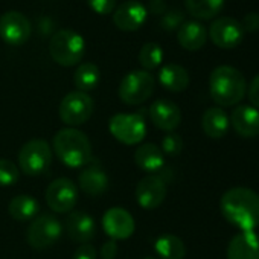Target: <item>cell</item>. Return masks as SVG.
Segmentation results:
<instances>
[{"instance_id":"1","label":"cell","mask_w":259,"mask_h":259,"mask_svg":"<svg viewBox=\"0 0 259 259\" xmlns=\"http://www.w3.org/2000/svg\"><path fill=\"white\" fill-rule=\"evenodd\" d=\"M220 209L223 217L241 232H253L259 227V194L250 188L236 186L226 191Z\"/></svg>"},{"instance_id":"2","label":"cell","mask_w":259,"mask_h":259,"mask_svg":"<svg viewBox=\"0 0 259 259\" xmlns=\"http://www.w3.org/2000/svg\"><path fill=\"white\" fill-rule=\"evenodd\" d=\"M209 92L218 105L232 107L245 96L247 82L238 69L232 66H218L210 73Z\"/></svg>"},{"instance_id":"3","label":"cell","mask_w":259,"mask_h":259,"mask_svg":"<svg viewBox=\"0 0 259 259\" xmlns=\"http://www.w3.org/2000/svg\"><path fill=\"white\" fill-rule=\"evenodd\" d=\"M54 150L58 159L69 168H82L92 162V144L76 128H63L54 136Z\"/></svg>"},{"instance_id":"4","label":"cell","mask_w":259,"mask_h":259,"mask_svg":"<svg viewBox=\"0 0 259 259\" xmlns=\"http://www.w3.org/2000/svg\"><path fill=\"white\" fill-rule=\"evenodd\" d=\"M49 52L55 63L64 67H72L82 60L85 52V41L76 31L61 29L51 38Z\"/></svg>"},{"instance_id":"5","label":"cell","mask_w":259,"mask_h":259,"mask_svg":"<svg viewBox=\"0 0 259 259\" xmlns=\"http://www.w3.org/2000/svg\"><path fill=\"white\" fill-rule=\"evenodd\" d=\"M154 76L147 70H133L126 73L119 84V98L126 105H139L154 92Z\"/></svg>"},{"instance_id":"6","label":"cell","mask_w":259,"mask_h":259,"mask_svg":"<svg viewBox=\"0 0 259 259\" xmlns=\"http://www.w3.org/2000/svg\"><path fill=\"white\" fill-rule=\"evenodd\" d=\"M108 130L114 139L125 145L141 144L147 136V123L142 113H119L108 122Z\"/></svg>"},{"instance_id":"7","label":"cell","mask_w":259,"mask_h":259,"mask_svg":"<svg viewBox=\"0 0 259 259\" xmlns=\"http://www.w3.org/2000/svg\"><path fill=\"white\" fill-rule=\"evenodd\" d=\"M52 163V150L43 139H32L26 142L19 153L20 171L26 176L35 177L49 169Z\"/></svg>"},{"instance_id":"8","label":"cell","mask_w":259,"mask_h":259,"mask_svg":"<svg viewBox=\"0 0 259 259\" xmlns=\"http://www.w3.org/2000/svg\"><path fill=\"white\" fill-rule=\"evenodd\" d=\"M93 110H95V102L92 96L87 95L85 92L76 90L67 93L63 98V101L60 102L58 113H60V119L66 125L75 128L78 125L85 123L92 117Z\"/></svg>"},{"instance_id":"9","label":"cell","mask_w":259,"mask_h":259,"mask_svg":"<svg viewBox=\"0 0 259 259\" xmlns=\"http://www.w3.org/2000/svg\"><path fill=\"white\" fill-rule=\"evenodd\" d=\"M61 233H63V226L60 220L55 215L41 213L31 221L26 233V239L32 248L45 250L54 245L60 239Z\"/></svg>"},{"instance_id":"10","label":"cell","mask_w":259,"mask_h":259,"mask_svg":"<svg viewBox=\"0 0 259 259\" xmlns=\"http://www.w3.org/2000/svg\"><path fill=\"white\" fill-rule=\"evenodd\" d=\"M78 201V188L70 179H57L46 189L48 206L58 213L70 212Z\"/></svg>"},{"instance_id":"11","label":"cell","mask_w":259,"mask_h":259,"mask_svg":"<svg viewBox=\"0 0 259 259\" xmlns=\"http://www.w3.org/2000/svg\"><path fill=\"white\" fill-rule=\"evenodd\" d=\"M32 28L26 16L19 11H8L0 17V38L10 46H22L31 37Z\"/></svg>"},{"instance_id":"12","label":"cell","mask_w":259,"mask_h":259,"mask_svg":"<svg viewBox=\"0 0 259 259\" xmlns=\"http://www.w3.org/2000/svg\"><path fill=\"white\" fill-rule=\"evenodd\" d=\"M207 34L215 46L221 49H233L241 45L245 32L242 29V25L236 19L220 17L212 22Z\"/></svg>"},{"instance_id":"13","label":"cell","mask_w":259,"mask_h":259,"mask_svg":"<svg viewBox=\"0 0 259 259\" xmlns=\"http://www.w3.org/2000/svg\"><path fill=\"white\" fill-rule=\"evenodd\" d=\"M166 182L160 176H147L136 186V200L147 210L157 209L166 198Z\"/></svg>"},{"instance_id":"14","label":"cell","mask_w":259,"mask_h":259,"mask_svg":"<svg viewBox=\"0 0 259 259\" xmlns=\"http://www.w3.org/2000/svg\"><path fill=\"white\" fill-rule=\"evenodd\" d=\"M104 232L113 239H126L135 233V218L123 207H111L102 217Z\"/></svg>"},{"instance_id":"15","label":"cell","mask_w":259,"mask_h":259,"mask_svg":"<svg viewBox=\"0 0 259 259\" xmlns=\"http://www.w3.org/2000/svg\"><path fill=\"white\" fill-rule=\"evenodd\" d=\"M147 8L138 0H126L113 11L114 25L125 32L138 31L147 20Z\"/></svg>"},{"instance_id":"16","label":"cell","mask_w":259,"mask_h":259,"mask_svg":"<svg viewBox=\"0 0 259 259\" xmlns=\"http://www.w3.org/2000/svg\"><path fill=\"white\" fill-rule=\"evenodd\" d=\"M148 114L157 128L163 130V132H169V133H172L182 122V111L179 105L169 99L154 101L148 110Z\"/></svg>"},{"instance_id":"17","label":"cell","mask_w":259,"mask_h":259,"mask_svg":"<svg viewBox=\"0 0 259 259\" xmlns=\"http://www.w3.org/2000/svg\"><path fill=\"white\" fill-rule=\"evenodd\" d=\"M235 132L245 139L259 136V110L253 105H238L229 117Z\"/></svg>"},{"instance_id":"18","label":"cell","mask_w":259,"mask_h":259,"mask_svg":"<svg viewBox=\"0 0 259 259\" xmlns=\"http://www.w3.org/2000/svg\"><path fill=\"white\" fill-rule=\"evenodd\" d=\"M227 259H259V235L254 230L235 235L227 245Z\"/></svg>"},{"instance_id":"19","label":"cell","mask_w":259,"mask_h":259,"mask_svg":"<svg viewBox=\"0 0 259 259\" xmlns=\"http://www.w3.org/2000/svg\"><path fill=\"white\" fill-rule=\"evenodd\" d=\"M66 232L73 241L87 244L96 233V223L84 212H72L66 220Z\"/></svg>"},{"instance_id":"20","label":"cell","mask_w":259,"mask_h":259,"mask_svg":"<svg viewBox=\"0 0 259 259\" xmlns=\"http://www.w3.org/2000/svg\"><path fill=\"white\" fill-rule=\"evenodd\" d=\"M78 185L85 194L96 197L107 191L108 176L99 165H87L78 176Z\"/></svg>"},{"instance_id":"21","label":"cell","mask_w":259,"mask_h":259,"mask_svg":"<svg viewBox=\"0 0 259 259\" xmlns=\"http://www.w3.org/2000/svg\"><path fill=\"white\" fill-rule=\"evenodd\" d=\"M177 40L180 46L186 51H200L207 40V31L206 28L197 22V20H189L183 22L182 26L179 28L177 32Z\"/></svg>"},{"instance_id":"22","label":"cell","mask_w":259,"mask_h":259,"mask_svg":"<svg viewBox=\"0 0 259 259\" xmlns=\"http://www.w3.org/2000/svg\"><path fill=\"white\" fill-rule=\"evenodd\" d=\"M229 116L220 107H210L201 117V128L210 139H221L229 132Z\"/></svg>"},{"instance_id":"23","label":"cell","mask_w":259,"mask_h":259,"mask_svg":"<svg viewBox=\"0 0 259 259\" xmlns=\"http://www.w3.org/2000/svg\"><path fill=\"white\" fill-rule=\"evenodd\" d=\"M135 162L145 172H159L165 165V157L156 144H144L136 150Z\"/></svg>"},{"instance_id":"24","label":"cell","mask_w":259,"mask_h":259,"mask_svg":"<svg viewBox=\"0 0 259 259\" xmlns=\"http://www.w3.org/2000/svg\"><path fill=\"white\" fill-rule=\"evenodd\" d=\"M160 84L169 92H183L189 85V73L180 64H166L159 72Z\"/></svg>"},{"instance_id":"25","label":"cell","mask_w":259,"mask_h":259,"mask_svg":"<svg viewBox=\"0 0 259 259\" xmlns=\"http://www.w3.org/2000/svg\"><path fill=\"white\" fill-rule=\"evenodd\" d=\"M10 215L17 221H32L40 210V203L31 195H17L10 201Z\"/></svg>"},{"instance_id":"26","label":"cell","mask_w":259,"mask_h":259,"mask_svg":"<svg viewBox=\"0 0 259 259\" xmlns=\"http://www.w3.org/2000/svg\"><path fill=\"white\" fill-rule=\"evenodd\" d=\"M154 248L162 259H183L186 254L185 242L172 233L159 236L154 242Z\"/></svg>"},{"instance_id":"27","label":"cell","mask_w":259,"mask_h":259,"mask_svg":"<svg viewBox=\"0 0 259 259\" xmlns=\"http://www.w3.org/2000/svg\"><path fill=\"white\" fill-rule=\"evenodd\" d=\"M101 79V72L99 67L93 63H84L78 66L73 75V84L78 89V92H89L96 89Z\"/></svg>"},{"instance_id":"28","label":"cell","mask_w":259,"mask_h":259,"mask_svg":"<svg viewBox=\"0 0 259 259\" xmlns=\"http://www.w3.org/2000/svg\"><path fill=\"white\" fill-rule=\"evenodd\" d=\"M189 14L198 20L213 19L224 7V0H185Z\"/></svg>"},{"instance_id":"29","label":"cell","mask_w":259,"mask_h":259,"mask_svg":"<svg viewBox=\"0 0 259 259\" xmlns=\"http://www.w3.org/2000/svg\"><path fill=\"white\" fill-rule=\"evenodd\" d=\"M163 61V49L157 43H145L139 52V63L148 72L157 69Z\"/></svg>"},{"instance_id":"30","label":"cell","mask_w":259,"mask_h":259,"mask_svg":"<svg viewBox=\"0 0 259 259\" xmlns=\"http://www.w3.org/2000/svg\"><path fill=\"white\" fill-rule=\"evenodd\" d=\"M20 171L17 165L8 159H0V186H11L19 180Z\"/></svg>"},{"instance_id":"31","label":"cell","mask_w":259,"mask_h":259,"mask_svg":"<svg viewBox=\"0 0 259 259\" xmlns=\"http://www.w3.org/2000/svg\"><path fill=\"white\" fill-rule=\"evenodd\" d=\"M162 153L168 154L171 157L179 156L183 151V139L180 135L177 133H168L163 139H162Z\"/></svg>"},{"instance_id":"32","label":"cell","mask_w":259,"mask_h":259,"mask_svg":"<svg viewBox=\"0 0 259 259\" xmlns=\"http://www.w3.org/2000/svg\"><path fill=\"white\" fill-rule=\"evenodd\" d=\"M87 4L96 14L101 16H107L116 8V0H87Z\"/></svg>"},{"instance_id":"33","label":"cell","mask_w":259,"mask_h":259,"mask_svg":"<svg viewBox=\"0 0 259 259\" xmlns=\"http://www.w3.org/2000/svg\"><path fill=\"white\" fill-rule=\"evenodd\" d=\"M242 29L244 32H257L259 31V14L257 13H248L242 19Z\"/></svg>"},{"instance_id":"34","label":"cell","mask_w":259,"mask_h":259,"mask_svg":"<svg viewBox=\"0 0 259 259\" xmlns=\"http://www.w3.org/2000/svg\"><path fill=\"white\" fill-rule=\"evenodd\" d=\"M247 96H248L251 105L259 110V75H256L253 78V81L250 82L248 90H247Z\"/></svg>"},{"instance_id":"35","label":"cell","mask_w":259,"mask_h":259,"mask_svg":"<svg viewBox=\"0 0 259 259\" xmlns=\"http://www.w3.org/2000/svg\"><path fill=\"white\" fill-rule=\"evenodd\" d=\"M73 259H96V250L90 244H82L75 250Z\"/></svg>"},{"instance_id":"36","label":"cell","mask_w":259,"mask_h":259,"mask_svg":"<svg viewBox=\"0 0 259 259\" xmlns=\"http://www.w3.org/2000/svg\"><path fill=\"white\" fill-rule=\"evenodd\" d=\"M182 23H183V16H182L180 13H177V11L169 13V14L165 17V20H163V26H165L166 29H169V31L176 29L177 26H182Z\"/></svg>"},{"instance_id":"37","label":"cell","mask_w":259,"mask_h":259,"mask_svg":"<svg viewBox=\"0 0 259 259\" xmlns=\"http://www.w3.org/2000/svg\"><path fill=\"white\" fill-rule=\"evenodd\" d=\"M117 254V244L116 241H108L101 248V259H114Z\"/></svg>"},{"instance_id":"38","label":"cell","mask_w":259,"mask_h":259,"mask_svg":"<svg viewBox=\"0 0 259 259\" xmlns=\"http://www.w3.org/2000/svg\"><path fill=\"white\" fill-rule=\"evenodd\" d=\"M144 259H156V257H144Z\"/></svg>"}]
</instances>
